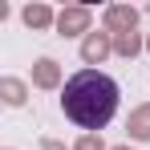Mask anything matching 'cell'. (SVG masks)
<instances>
[{
	"mask_svg": "<svg viewBox=\"0 0 150 150\" xmlns=\"http://www.w3.org/2000/svg\"><path fill=\"white\" fill-rule=\"evenodd\" d=\"M65 118L77 122L85 134H93L114 118L118 110V81L114 77L98 73V69H81L65 81V98H61Z\"/></svg>",
	"mask_w": 150,
	"mask_h": 150,
	"instance_id": "cell-1",
	"label": "cell"
},
{
	"mask_svg": "<svg viewBox=\"0 0 150 150\" xmlns=\"http://www.w3.org/2000/svg\"><path fill=\"white\" fill-rule=\"evenodd\" d=\"M105 28H110V37L134 33V28H138V12H134L130 4H110V8H105Z\"/></svg>",
	"mask_w": 150,
	"mask_h": 150,
	"instance_id": "cell-2",
	"label": "cell"
},
{
	"mask_svg": "<svg viewBox=\"0 0 150 150\" xmlns=\"http://www.w3.org/2000/svg\"><path fill=\"white\" fill-rule=\"evenodd\" d=\"M110 49H114V37H110V33H89V37L81 41V61H85V65H101V61L110 57Z\"/></svg>",
	"mask_w": 150,
	"mask_h": 150,
	"instance_id": "cell-3",
	"label": "cell"
},
{
	"mask_svg": "<svg viewBox=\"0 0 150 150\" xmlns=\"http://www.w3.org/2000/svg\"><path fill=\"white\" fill-rule=\"evenodd\" d=\"M57 28H61V37H77V33H85L89 28V8H61V16H57Z\"/></svg>",
	"mask_w": 150,
	"mask_h": 150,
	"instance_id": "cell-4",
	"label": "cell"
},
{
	"mask_svg": "<svg viewBox=\"0 0 150 150\" xmlns=\"http://www.w3.org/2000/svg\"><path fill=\"white\" fill-rule=\"evenodd\" d=\"M33 85H41V89H57V85H61V65H57L53 57H41V61L33 65Z\"/></svg>",
	"mask_w": 150,
	"mask_h": 150,
	"instance_id": "cell-5",
	"label": "cell"
},
{
	"mask_svg": "<svg viewBox=\"0 0 150 150\" xmlns=\"http://www.w3.org/2000/svg\"><path fill=\"white\" fill-rule=\"evenodd\" d=\"M126 130H130V138H138V142H150V101H146V105H138V110L130 114Z\"/></svg>",
	"mask_w": 150,
	"mask_h": 150,
	"instance_id": "cell-6",
	"label": "cell"
},
{
	"mask_svg": "<svg viewBox=\"0 0 150 150\" xmlns=\"http://www.w3.org/2000/svg\"><path fill=\"white\" fill-rule=\"evenodd\" d=\"M25 25L28 28H49L53 25V8L49 4H28L25 8Z\"/></svg>",
	"mask_w": 150,
	"mask_h": 150,
	"instance_id": "cell-7",
	"label": "cell"
},
{
	"mask_svg": "<svg viewBox=\"0 0 150 150\" xmlns=\"http://www.w3.org/2000/svg\"><path fill=\"white\" fill-rule=\"evenodd\" d=\"M142 49V37L138 33H122V37H114V53H122V57H138Z\"/></svg>",
	"mask_w": 150,
	"mask_h": 150,
	"instance_id": "cell-8",
	"label": "cell"
},
{
	"mask_svg": "<svg viewBox=\"0 0 150 150\" xmlns=\"http://www.w3.org/2000/svg\"><path fill=\"white\" fill-rule=\"evenodd\" d=\"M0 93H4L8 105H25V85H21L16 77H4V81H0Z\"/></svg>",
	"mask_w": 150,
	"mask_h": 150,
	"instance_id": "cell-9",
	"label": "cell"
},
{
	"mask_svg": "<svg viewBox=\"0 0 150 150\" xmlns=\"http://www.w3.org/2000/svg\"><path fill=\"white\" fill-rule=\"evenodd\" d=\"M73 150H105V142H101V134H81L73 142Z\"/></svg>",
	"mask_w": 150,
	"mask_h": 150,
	"instance_id": "cell-10",
	"label": "cell"
},
{
	"mask_svg": "<svg viewBox=\"0 0 150 150\" xmlns=\"http://www.w3.org/2000/svg\"><path fill=\"white\" fill-rule=\"evenodd\" d=\"M41 150H65V146H61V142H53V138H45V142H41Z\"/></svg>",
	"mask_w": 150,
	"mask_h": 150,
	"instance_id": "cell-11",
	"label": "cell"
},
{
	"mask_svg": "<svg viewBox=\"0 0 150 150\" xmlns=\"http://www.w3.org/2000/svg\"><path fill=\"white\" fill-rule=\"evenodd\" d=\"M146 53H150V37H146Z\"/></svg>",
	"mask_w": 150,
	"mask_h": 150,
	"instance_id": "cell-12",
	"label": "cell"
},
{
	"mask_svg": "<svg viewBox=\"0 0 150 150\" xmlns=\"http://www.w3.org/2000/svg\"><path fill=\"white\" fill-rule=\"evenodd\" d=\"M114 150H130V146H114Z\"/></svg>",
	"mask_w": 150,
	"mask_h": 150,
	"instance_id": "cell-13",
	"label": "cell"
}]
</instances>
